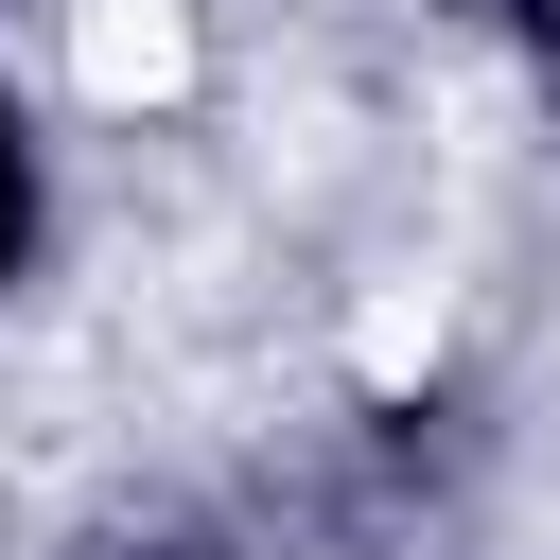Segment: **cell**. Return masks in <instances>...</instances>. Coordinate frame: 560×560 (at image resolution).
<instances>
[{
  "mask_svg": "<svg viewBox=\"0 0 560 560\" xmlns=\"http://www.w3.org/2000/svg\"><path fill=\"white\" fill-rule=\"evenodd\" d=\"M18 228H35V140H18V105H0V280H18Z\"/></svg>",
  "mask_w": 560,
  "mask_h": 560,
  "instance_id": "6da1fadb",
  "label": "cell"
}]
</instances>
